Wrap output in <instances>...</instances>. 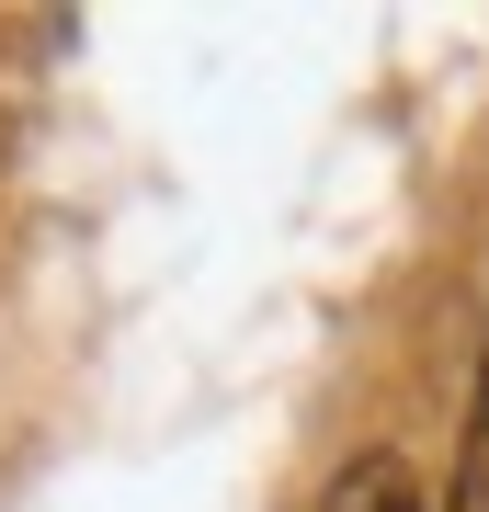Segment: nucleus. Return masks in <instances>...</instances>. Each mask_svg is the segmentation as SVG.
<instances>
[{"label": "nucleus", "mask_w": 489, "mask_h": 512, "mask_svg": "<svg viewBox=\"0 0 489 512\" xmlns=\"http://www.w3.org/2000/svg\"><path fill=\"white\" fill-rule=\"evenodd\" d=\"M319 512H433V501H421V478H410L399 456H353L342 478H330Z\"/></svg>", "instance_id": "nucleus-1"}, {"label": "nucleus", "mask_w": 489, "mask_h": 512, "mask_svg": "<svg viewBox=\"0 0 489 512\" xmlns=\"http://www.w3.org/2000/svg\"><path fill=\"white\" fill-rule=\"evenodd\" d=\"M444 512H489V365H478V399H467V444H455V501Z\"/></svg>", "instance_id": "nucleus-2"}]
</instances>
